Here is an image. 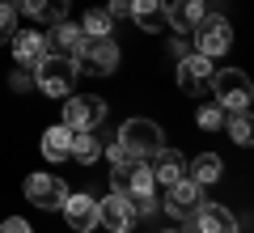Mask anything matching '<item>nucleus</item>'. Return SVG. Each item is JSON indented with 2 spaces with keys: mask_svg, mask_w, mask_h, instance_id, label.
<instances>
[{
  "mask_svg": "<svg viewBox=\"0 0 254 233\" xmlns=\"http://www.w3.org/2000/svg\"><path fill=\"white\" fill-rule=\"evenodd\" d=\"M115 140L123 144L136 161H148V157H153V153L165 144V132H161V123H153V119L136 115V119H123V123H119Z\"/></svg>",
  "mask_w": 254,
  "mask_h": 233,
  "instance_id": "f257e3e1",
  "label": "nucleus"
},
{
  "mask_svg": "<svg viewBox=\"0 0 254 233\" xmlns=\"http://www.w3.org/2000/svg\"><path fill=\"white\" fill-rule=\"evenodd\" d=\"M76 64L68 60V55H43L38 60V68H34V85L47 93V98H72V89H76Z\"/></svg>",
  "mask_w": 254,
  "mask_h": 233,
  "instance_id": "f03ea898",
  "label": "nucleus"
},
{
  "mask_svg": "<svg viewBox=\"0 0 254 233\" xmlns=\"http://www.w3.org/2000/svg\"><path fill=\"white\" fill-rule=\"evenodd\" d=\"M208 89L216 93V106L225 110V115L250 110V102H254V81L246 77L242 68H220L216 77H212V85H208Z\"/></svg>",
  "mask_w": 254,
  "mask_h": 233,
  "instance_id": "7ed1b4c3",
  "label": "nucleus"
},
{
  "mask_svg": "<svg viewBox=\"0 0 254 233\" xmlns=\"http://www.w3.org/2000/svg\"><path fill=\"white\" fill-rule=\"evenodd\" d=\"M190 38H195V51L199 55L220 60V55H229V47H233V26H229V17H220V13H208L199 26L190 30Z\"/></svg>",
  "mask_w": 254,
  "mask_h": 233,
  "instance_id": "20e7f679",
  "label": "nucleus"
},
{
  "mask_svg": "<svg viewBox=\"0 0 254 233\" xmlns=\"http://www.w3.org/2000/svg\"><path fill=\"white\" fill-rule=\"evenodd\" d=\"M106 98H64V119L60 123L68 127V132H98L102 123H106Z\"/></svg>",
  "mask_w": 254,
  "mask_h": 233,
  "instance_id": "39448f33",
  "label": "nucleus"
},
{
  "mask_svg": "<svg viewBox=\"0 0 254 233\" xmlns=\"http://www.w3.org/2000/svg\"><path fill=\"white\" fill-rule=\"evenodd\" d=\"M76 72H89V77H110L119 68V43L115 38H85V47L76 51Z\"/></svg>",
  "mask_w": 254,
  "mask_h": 233,
  "instance_id": "423d86ee",
  "label": "nucleus"
},
{
  "mask_svg": "<svg viewBox=\"0 0 254 233\" xmlns=\"http://www.w3.org/2000/svg\"><path fill=\"white\" fill-rule=\"evenodd\" d=\"M212 77H216V68H212V60L199 55V51H187L178 60V68H174V81H178V89L187 93V98H199L212 85Z\"/></svg>",
  "mask_w": 254,
  "mask_h": 233,
  "instance_id": "0eeeda50",
  "label": "nucleus"
},
{
  "mask_svg": "<svg viewBox=\"0 0 254 233\" xmlns=\"http://www.w3.org/2000/svg\"><path fill=\"white\" fill-rule=\"evenodd\" d=\"M21 191H26V199H30L34 208H43V212H60L64 199H68V182H64L60 174H47V170L30 174Z\"/></svg>",
  "mask_w": 254,
  "mask_h": 233,
  "instance_id": "6e6552de",
  "label": "nucleus"
},
{
  "mask_svg": "<svg viewBox=\"0 0 254 233\" xmlns=\"http://www.w3.org/2000/svg\"><path fill=\"white\" fill-rule=\"evenodd\" d=\"M165 191H170V195H165L161 208L174 216V221H190V216L199 212V204L208 199V195H203V187H199L195 178H178V182H170Z\"/></svg>",
  "mask_w": 254,
  "mask_h": 233,
  "instance_id": "1a4fd4ad",
  "label": "nucleus"
},
{
  "mask_svg": "<svg viewBox=\"0 0 254 233\" xmlns=\"http://www.w3.org/2000/svg\"><path fill=\"white\" fill-rule=\"evenodd\" d=\"M136 208H131V199L123 195V191H110V195L98 199V225H106L110 233H131L136 229Z\"/></svg>",
  "mask_w": 254,
  "mask_h": 233,
  "instance_id": "9d476101",
  "label": "nucleus"
},
{
  "mask_svg": "<svg viewBox=\"0 0 254 233\" xmlns=\"http://www.w3.org/2000/svg\"><path fill=\"white\" fill-rule=\"evenodd\" d=\"M60 212H64V225L72 233H93L98 229V199L85 195V191H68Z\"/></svg>",
  "mask_w": 254,
  "mask_h": 233,
  "instance_id": "9b49d317",
  "label": "nucleus"
},
{
  "mask_svg": "<svg viewBox=\"0 0 254 233\" xmlns=\"http://www.w3.org/2000/svg\"><path fill=\"white\" fill-rule=\"evenodd\" d=\"M47 38V55H68V60H76V51L85 47V30H81V21H55L51 26V34H43Z\"/></svg>",
  "mask_w": 254,
  "mask_h": 233,
  "instance_id": "f8f14e48",
  "label": "nucleus"
},
{
  "mask_svg": "<svg viewBox=\"0 0 254 233\" xmlns=\"http://www.w3.org/2000/svg\"><path fill=\"white\" fill-rule=\"evenodd\" d=\"M190 229H195V233H237V216L229 212L225 204H212V199H203L199 212L190 216Z\"/></svg>",
  "mask_w": 254,
  "mask_h": 233,
  "instance_id": "ddd939ff",
  "label": "nucleus"
},
{
  "mask_svg": "<svg viewBox=\"0 0 254 233\" xmlns=\"http://www.w3.org/2000/svg\"><path fill=\"white\" fill-rule=\"evenodd\" d=\"M203 17H208V0H165V21L178 34H190Z\"/></svg>",
  "mask_w": 254,
  "mask_h": 233,
  "instance_id": "4468645a",
  "label": "nucleus"
},
{
  "mask_svg": "<svg viewBox=\"0 0 254 233\" xmlns=\"http://www.w3.org/2000/svg\"><path fill=\"white\" fill-rule=\"evenodd\" d=\"M148 170H153V178L161 182V187H170V182H178V178H187V157H182L178 149H157L153 157H148Z\"/></svg>",
  "mask_w": 254,
  "mask_h": 233,
  "instance_id": "2eb2a0df",
  "label": "nucleus"
},
{
  "mask_svg": "<svg viewBox=\"0 0 254 233\" xmlns=\"http://www.w3.org/2000/svg\"><path fill=\"white\" fill-rule=\"evenodd\" d=\"M9 47H13V60H17V68H30V72H34L38 60L47 55V38L34 34V30H17V34L9 38Z\"/></svg>",
  "mask_w": 254,
  "mask_h": 233,
  "instance_id": "dca6fc26",
  "label": "nucleus"
},
{
  "mask_svg": "<svg viewBox=\"0 0 254 233\" xmlns=\"http://www.w3.org/2000/svg\"><path fill=\"white\" fill-rule=\"evenodd\" d=\"M127 17L136 21L144 34H161L170 21H165V0H131V13Z\"/></svg>",
  "mask_w": 254,
  "mask_h": 233,
  "instance_id": "f3484780",
  "label": "nucleus"
},
{
  "mask_svg": "<svg viewBox=\"0 0 254 233\" xmlns=\"http://www.w3.org/2000/svg\"><path fill=\"white\" fill-rule=\"evenodd\" d=\"M68 4L72 0H17V13H26L30 21H43V26H55L68 17Z\"/></svg>",
  "mask_w": 254,
  "mask_h": 233,
  "instance_id": "a211bd4d",
  "label": "nucleus"
},
{
  "mask_svg": "<svg viewBox=\"0 0 254 233\" xmlns=\"http://www.w3.org/2000/svg\"><path fill=\"white\" fill-rule=\"evenodd\" d=\"M38 149H43V157H47V161H51V165L68 161V149H72V132H68V127H64V123L47 127V132H43V144H38Z\"/></svg>",
  "mask_w": 254,
  "mask_h": 233,
  "instance_id": "6ab92c4d",
  "label": "nucleus"
},
{
  "mask_svg": "<svg viewBox=\"0 0 254 233\" xmlns=\"http://www.w3.org/2000/svg\"><path fill=\"white\" fill-rule=\"evenodd\" d=\"M220 174H225V161H220L216 153H199L195 161H187V178H195L199 187H212V182H220Z\"/></svg>",
  "mask_w": 254,
  "mask_h": 233,
  "instance_id": "aec40b11",
  "label": "nucleus"
},
{
  "mask_svg": "<svg viewBox=\"0 0 254 233\" xmlns=\"http://www.w3.org/2000/svg\"><path fill=\"white\" fill-rule=\"evenodd\" d=\"M68 157H72L76 165L89 170V165L102 161V140H98L93 132H72V149H68Z\"/></svg>",
  "mask_w": 254,
  "mask_h": 233,
  "instance_id": "412c9836",
  "label": "nucleus"
},
{
  "mask_svg": "<svg viewBox=\"0 0 254 233\" xmlns=\"http://www.w3.org/2000/svg\"><path fill=\"white\" fill-rule=\"evenodd\" d=\"M140 195H157V178L148 161H131V174H127V199H140Z\"/></svg>",
  "mask_w": 254,
  "mask_h": 233,
  "instance_id": "4be33fe9",
  "label": "nucleus"
},
{
  "mask_svg": "<svg viewBox=\"0 0 254 233\" xmlns=\"http://www.w3.org/2000/svg\"><path fill=\"white\" fill-rule=\"evenodd\" d=\"M81 30H85V38H110L115 34V17L106 9H89L81 17Z\"/></svg>",
  "mask_w": 254,
  "mask_h": 233,
  "instance_id": "5701e85b",
  "label": "nucleus"
},
{
  "mask_svg": "<svg viewBox=\"0 0 254 233\" xmlns=\"http://www.w3.org/2000/svg\"><path fill=\"white\" fill-rule=\"evenodd\" d=\"M225 119H229V115L216 106V102H203V106L195 110V123H199L203 132H225Z\"/></svg>",
  "mask_w": 254,
  "mask_h": 233,
  "instance_id": "b1692460",
  "label": "nucleus"
},
{
  "mask_svg": "<svg viewBox=\"0 0 254 233\" xmlns=\"http://www.w3.org/2000/svg\"><path fill=\"white\" fill-rule=\"evenodd\" d=\"M225 127H229V136H233V144H242V149L254 140V136H250V110H237V115H229Z\"/></svg>",
  "mask_w": 254,
  "mask_h": 233,
  "instance_id": "393cba45",
  "label": "nucleus"
},
{
  "mask_svg": "<svg viewBox=\"0 0 254 233\" xmlns=\"http://www.w3.org/2000/svg\"><path fill=\"white\" fill-rule=\"evenodd\" d=\"M13 34H17V4L4 0V4H0V43H9Z\"/></svg>",
  "mask_w": 254,
  "mask_h": 233,
  "instance_id": "a878e982",
  "label": "nucleus"
},
{
  "mask_svg": "<svg viewBox=\"0 0 254 233\" xmlns=\"http://www.w3.org/2000/svg\"><path fill=\"white\" fill-rule=\"evenodd\" d=\"M30 85H34V72L30 68H13L9 72V89L13 93H30Z\"/></svg>",
  "mask_w": 254,
  "mask_h": 233,
  "instance_id": "bb28decb",
  "label": "nucleus"
},
{
  "mask_svg": "<svg viewBox=\"0 0 254 233\" xmlns=\"http://www.w3.org/2000/svg\"><path fill=\"white\" fill-rule=\"evenodd\" d=\"M102 157H106L110 165H127V161H136V157H131V153H127V149H123L119 140H110L106 149H102Z\"/></svg>",
  "mask_w": 254,
  "mask_h": 233,
  "instance_id": "cd10ccee",
  "label": "nucleus"
},
{
  "mask_svg": "<svg viewBox=\"0 0 254 233\" xmlns=\"http://www.w3.org/2000/svg\"><path fill=\"white\" fill-rule=\"evenodd\" d=\"M0 233H34V225H30L26 216H4V221H0Z\"/></svg>",
  "mask_w": 254,
  "mask_h": 233,
  "instance_id": "c85d7f7f",
  "label": "nucleus"
},
{
  "mask_svg": "<svg viewBox=\"0 0 254 233\" xmlns=\"http://www.w3.org/2000/svg\"><path fill=\"white\" fill-rule=\"evenodd\" d=\"M131 208H136V216H153L161 204H157V195H140V199H131Z\"/></svg>",
  "mask_w": 254,
  "mask_h": 233,
  "instance_id": "c756f323",
  "label": "nucleus"
},
{
  "mask_svg": "<svg viewBox=\"0 0 254 233\" xmlns=\"http://www.w3.org/2000/svg\"><path fill=\"white\" fill-rule=\"evenodd\" d=\"M187 51H190L187 34H174V38H170V55H174V60H182V55H187Z\"/></svg>",
  "mask_w": 254,
  "mask_h": 233,
  "instance_id": "7c9ffc66",
  "label": "nucleus"
},
{
  "mask_svg": "<svg viewBox=\"0 0 254 233\" xmlns=\"http://www.w3.org/2000/svg\"><path fill=\"white\" fill-rule=\"evenodd\" d=\"M106 13H110V17H127V13H131V0H110Z\"/></svg>",
  "mask_w": 254,
  "mask_h": 233,
  "instance_id": "2f4dec72",
  "label": "nucleus"
},
{
  "mask_svg": "<svg viewBox=\"0 0 254 233\" xmlns=\"http://www.w3.org/2000/svg\"><path fill=\"white\" fill-rule=\"evenodd\" d=\"M161 233H182V229H161Z\"/></svg>",
  "mask_w": 254,
  "mask_h": 233,
  "instance_id": "473e14b6",
  "label": "nucleus"
},
{
  "mask_svg": "<svg viewBox=\"0 0 254 233\" xmlns=\"http://www.w3.org/2000/svg\"><path fill=\"white\" fill-rule=\"evenodd\" d=\"M13 4H17V0H13Z\"/></svg>",
  "mask_w": 254,
  "mask_h": 233,
  "instance_id": "72a5a7b5",
  "label": "nucleus"
}]
</instances>
